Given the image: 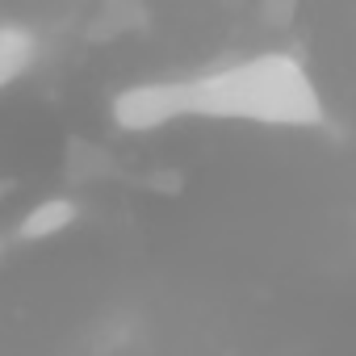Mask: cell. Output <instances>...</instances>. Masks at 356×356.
<instances>
[{
  "label": "cell",
  "mask_w": 356,
  "mask_h": 356,
  "mask_svg": "<svg viewBox=\"0 0 356 356\" xmlns=\"http://www.w3.org/2000/svg\"><path fill=\"white\" fill-rule=\"evenodd\" d=\"M189 118L252 122L273 130H318L327 122L310 67L289 51H260L189 76Z\"/></svg>",
  "instance_id": "cell-1"
},
{
  "label": "cell",
  "mask_w": 356,
  "mask_h": 356,
  "mask_svg": "<svg viewBox=\"0 0 356 356\" xmlns=\"http://www.w3.org/2000/svg\"><path fill=\"white\" fill-rule=\"evenodd\" d=\"M109 118L126 134H151L189 118V80H147L130 84L109 101Z\"/></svg>",
  "instance_id": "cell-2"
},
{
  "label": "cell",
  "mask_w": 356,
  "mask_h": 356,
  "mask_svg": "<svg viewBox=\"0 0 356 356\" xmlns=\"http://www.w3.org/2000/svg\"><path fill=\"white\" fill-rule=\"evenodd\" d=\"M76 218H80V206H76L72 197H42V202H34V206L22 214L17 239H26V243L55 239V235H63L67 227H76Z\"/></svg>",
  "instance_id": "cell-3"
},
{
  "label": "cell",
  "mask_w": 356,
  "mask_h": 356,
  "mask_svg": "<svg viewBox=\"0 0 356 356\" xmlns=\"http://www.w3.org/2000/svg\"><path fill=\"white\" fill-rule=\"evenodd\" d=\"M38 59V38L26 26H0V92L22 80Z\"/></svg>",
  "instance_id": "cell-4"
}]
</instances>
